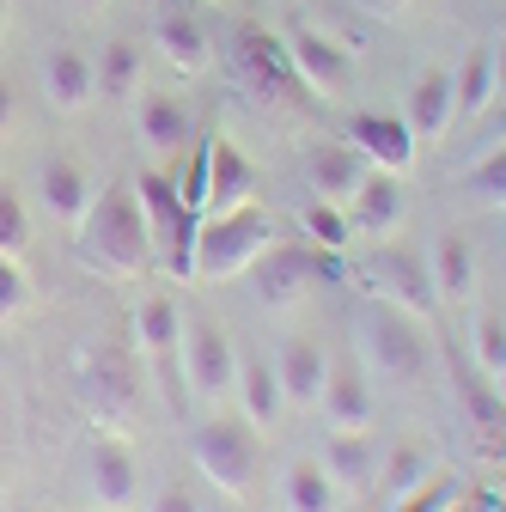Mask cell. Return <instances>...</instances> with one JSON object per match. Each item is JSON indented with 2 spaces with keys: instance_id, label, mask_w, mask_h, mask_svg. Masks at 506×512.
<instances>
[{
  "instance_id": "cell-1",
  "label": "cell",
  "mask_w": 506,
  "mask_h": 512,
  "mask_svg": "<svg viewBox=\"0 0 506 512\" xmlns=\"http://www.w3.org/2000/svg\"><path fill=\"white\" fill-rule=\"evenodd\" d=\"M74 232H80L86 269H98L104 281H141L153 269V238H147V220H141L135 183H110Z\"/></svg>"
},
{
  "instance_id": "cell-2",
  "label": "cell",
  "mask_w": 506,
  "mask_h": 512,
  "mask_svg": "<svg viewBox=\"0 0 506 512\" xmlns=\"http://www.w3.org/2000/svg\"><path fill=\"white\" fill-rule=\"evenodd\" d=\"M275 244V220L263 208H232V214H202L196 232V275L202 281H232L250 275L257 256Z\"/></svg>"
},
{
  "instance_id": "cell-3",
  "label": "cell",
  "mask_w": 506,
  "mask_h": 512,
  "mask_svg": "<svg viewBox=\"0 0 506 512\" xmlns=\"http://www.w3.org/2000/svg\"><path fill=\"white\" fill-rule=\"evenodd\" d=\"M135 196H141V220H147V238H153V263H165L177 281H196V232H202V214H189L177 183L159 177V171H141L135 177Z\"/></svg>"
},
{
  "instance_id": "cell-4",
  "label": "cell",
  "mask_w": 506,
  "mask_h": 512,
  "mask_svg": "<svg viewBox=\"0 0 506 512\" xmlns=\"http://www.w3.org/2000/svg\"><path fill=\"white\" fill-rule=\"evenodd\" d=\"M189 458H196V470L226 500H238V494H250V482H257V427L232 421V415H214V421H202L189 433Z\"/></svg>"
},
{
  "instance_id": "cell-5",
  "label": "cell",
  "mask_w": 506,
  "mask_h": 512,
  "mask_svg": "<svg viewBox=\"0 0 506 512\" xmlns=\"http://www.w3.org/2000/svg\"><path fill=\"white\" fill-rule=\"evenodd\" d=\"M360 354H366V372H391L397 384H415L427 372V360H433L421 324H415L409 311L385 305V299L360 317Z\"/></svg>"
},
{
  "instance_id": "cell-6",
  "label": "cell",
  "mask_w": 506,
  "mask_h": 512,
  "mask_svg": "<svg viewBox=\"0 0 506 512\" xmlns=\"http://www.w3.org/2000/svg\"><path fill=\"white\" fill-rule=\"evenodd\" d=\"M177 366H183V384L189 397L202 403H220L232 384H238V348L226 342V330L214 317H183V336H177Z\"/></svg>"
},
{
  "instance_id": "cell-7",
  "label": "cell",
  "mask_w": 506,
  "mask_h": 512,
  "mask_svg": "<svg viewBox=\"0 0 506 512\" xmlns=\"http://www.w3.org/2000/svg\"><path fill=\"white\" fill-rule=\"evenodd\" d=\"M232 68H238V86L250 98H263V104H287L299 92L293 55H287V43L275 31H257V25L232 31Z\"/></svg>"
},
{
  "instance_id": "cell-8",
  "label": "cell",
  "mask_w": 506,
  "mask_h": 512,
  "mask_svg": "<svg viewBox=\"0 0 506 512\" xmlns=\"http://www.w3.org/2000/svg\"><path fill=\"white\" fill-rule=\"evenodd\" d=\"M336 256H342V250H293V244L275 238V244L257 256V269H250V287H257V299H263L269 311H287L293 299H305L311 281L336 269Z\"/></svg>"
},
{
  "instance_id": "cell-9",
  "label": "cell",
  "mask_w": 506,
  "mask_h": 512,
  "mask_svg": "<svg viewBox=\"0 0 506 512\" xmlns=\"http://www.w3.org/2000/svg\"><path fill=\"white\" fill-rule=\"evenodd\" d=\"M80 403L104 427H129L135 409H141V378H135V366L122 360L116 348H98L86 360V372H80Z\"/></svg>"
},
{
  "instance_id": "cell-10",
  "label": "cell",
  "mask_w": 506,
  "mask_h": 512,
  "mask_svg": "<svg viewBox=\"0 0 506 512\" xmlns=\"http://www.w3.org/2000/svg\"><path fill=\"white\" fill-rule=\"evenodd\" d=\"M366 287L385 299V305L409 311L415 324H427L433 305H439L433 275H427V256H415V250H378V256H372V269H366Z\"/></svg>"
},
{
  "instance_id": "cell-11",
  "label": "cell",
  "mask_w": 506,
  "mask_h": 512,
  "mask_svg": "<svg viewBox=\"0 0 506 512\" xmlns=\"http://www.w3.org/2000/svg\"><path fill=\"white\" fill-rule=\"evenodd\" d=\"M281 43H287V55H293V74H299V86H311L318 98H336V92L354 80V61H348V55H342V43H330L318 25L293 19V25L281 31Z\"/></svg>"
},
{
  "instance_id": "cell-12",
  "label": "cell",
  "mask_w": 506,
  "mask_h": 512,
  "mask_svg": "<svg viewBox=\"0 0 506 512\" xmlns=\"http://www.w3.org/2000/svg\"><path fill=\"white\" fill-rule=\"evenodd\" d=\"M86 482H92V506L98 512H129L141 494V470H135V445L122 433H104L86 458Z\"/></svg>"
},
{
  "instance_id": "cell-13",
  "label": "cell",
  "mask_w": 506,
  "mask_h": 512,
  "mask_svg": "<svg viewBox=\"0 0 506 512\" xmlns=\"http://www.w3.org/2000/svg\"><path fill=\"white\" fill-rule=\"evenodd\" d=\"M348 147L372 165V171H391V177H403L409 165H415V128L403 122V116H378V110H360L354 122H348Z\"/></svg>"
},
{
  "instance_id": "cell-14",
  "label": "cell",
  "mask_w": 506,
  "mask_h": 512,
  "mask_svg": "<svg viewBox=\"0 0 506 512\" xmlns=\"http://www.w3.org/2000/svg\"><path fill=\"white\" fill-rule=\"evenodd\" d=\"M318 409L330 415V433H372V378L354 360H330Z\"/></svg>"
},
{
  "instance_id": "cell-15",
  "label": "cell",
  "mask_w": 506,
  "mask_h": 512,
  "mask_svg": "<svg viewBox=\"0 0 506 512\" xmlns=\"http://www.w3.org/2000/svg\"><path fill=\"white\" fill-rule=\"evenodd\" d=\"M403 122L415 128V141H446L452 122H458V80L452 68H421L403 104Z\"/></svg>"
},
{
  "instance_id": "cell-16",
  "label": "cell",
  "mask_w": 506,
  "mask_h": 512,
  "mask_svg": "<svg viewBox=\"0 0 506 512\" xmlns=\"http://www.w3.org/2000/svg\"><path fill=\"white\" fill-rule=\"evenodd\" d=\"M37 80H43L49 110H61V116H80V110L98 98V68H92V55H80V49H68V43L43 55Z\"/></svg>"
},
{
  "instance_id": "cell-17",
  "label": "cell",
  "mask_w": 506,
  "mask_h": 512,
  "mask_svg": "<svg viewBox=\"0 0 506 512\" xmlns=\"http://www.w3.org/2000/svg\"><path fill=\"white\" fill-rule=\"evenodd\" d=\"M189 110H183V98H171V92H135V135H141V153L153 159V165H165L183 141H189Z\"/></svg>"
},
{
  "instance_id": "cell-18",
  "label": "cell",
  "mask_w": 506,
  "mask_h": 512,
  "mask_svg": "<svg viewBox=\"0 0 506 512\" xmlns=\"http://www.w3.org/2000/svg\"><path fill=\"white\" fill-rule=\"evenodd\" d=\"M37 202L55 214V220H68V226H80L86 214H92V177L74 165V159H61V153H49L43 165H37Z\"/></svg>"
},
{
  "instance_id": "cell-19",
  "label": "cell",
  "mask_w": 506,
  "mask_h": 512,
  "mask_svg": "<svg viewBox=\"0 0 506 512\" xmlns=\"http://www.w3.org/2000/svg\"><path fill=\"white\" fill-rule=\"evenodd\" d=\"M250 196H257V165H250L232 141L208 135V214L250 208Z\"/></svg>"
},
{
  "instance_id": "cell-20",
  "label": "cell",
  "mask_w": 506,
  "mask_h": 512,
  "mask_svg": "<svg viewBox=\"0 0 506 512\" xmlns=\"http://www.w3.org/2000/svg\"><path fill=\"white\" fill-rule=\"evenodd\" d=\"M324 372H330V354H324V342L293 336V342L275 354V378H281V397H287V409H318Z\"/></svg>"
},
{
  "instance_id": "cell-21",
  "label": "cell",
  "mask_w": 506,
  "mask_h": 512,
  "mask_svg": "<svg viewBox=\"0 0 506 512\" xmlns=\"http://www.w3.org/2000/svg\"><path fill=\"white\" fill-rule=\"evenodd\" d=\"M366 171H372V165H366L354 147H342V141L318 147V153L305 159V177H311V202H336V208H348V202L360 196Z\"/></svg>"
},
{
  "instance_id": "cell-22",
  "label": "cell",
  "mask_w": 506,
  "mask_h": 512,
  "mask_svg": "<svg viewBox=\"0 0 506 512\" xmlns=\"http://www.w3.org/2000/svg\"><path fill=\"white\" fill-rule=\"evenodd\" d=\"M348 214H354V232H366V238H391V232L403 226V214H409V202H403V177H391V171H366V183H360V196L348 202Z\"/></svg>"
},
{
  "instance_id": "cell-23",
  "label": "cell",
  "mask_w": 506,
  "mask_h": 512,
  "mask_svg": "<svg viewBox=\"0 0 506 512\" xmlns=\"http://www.w3.org/2000/svg\"><path fill=\"white\" fill-rule=\"evenodd\" d=\"M427 275H433V293L446 299V305H464L476 293V250L464 232H446V238H433L427 250Z\"/></svg>"
},
{
  "instance_id": "cell-24",
  "label": "cell",
  "mask_w": 506,
  "mask_h": 512,
  "mask_svg": "<svg viewBox=\"0 0 506 512\" xmlns=\"http://www.w3.org/2000/svg\"><path fill=\"white\" fill-rule=\"evenodd\" d=\"M238 403H244V421L257 427V433H269L275 421H281V409H287V397H281V378H275V360H257V354H244L238 360Z\"/></svg>"
},
{
  "instance_id": "cell-25",
  "label": "cell",
  "mask_w": 506,
  "mask_h": 512,
  "mask_svg": "<svg viewBox=\"0 0 506 512\" xmlns=\"http://www.w3.org/2000/svg\"><path fill=\"white\" fill-rule=\"evenodd\" d=\"M153 43H159V55L171 61L177 74H208V61H214L208 31L189 19V13H165V19H159V31H153Z\"/></svg>"
},
{
  "instance_id": "cell-26",
  "label": "cell",
  "mask_w": 506,
  "mask_h": 512,
  "mask_svg": "<svg viewBox=\"0 0 506 512\" xmlns=\"http://www.w3.org/2000/svg\"><path fill=\"white\" fill-rule=\"evenodd\" d=\"M177 336H183V311H177V299H147V305H135V348L147 354V360H159V366H171L177 360Z\"/></svg>"
},
{
  "instance_id": "cell-27",
  "label": "cell",
  "mask_w": 506,
  "mask_h": 512,
  "mask_svg": "<svg viewBox=\"0 0 506 512\" xmlns=\"http://www.w3.org/2000/svg\"><path fill=\"white\" fill-rule=\"evenodd\" d=\"M92 68H98V92H104V98H135L141 80H147V55H141V43H129V37H110Z\"/></svg>"
},
{
  "instance_id": "cell-28",
  "label": "cell",
  "mask_w": 506,
  "mask_h": 512,
  "mask_svg": "<svg viewBox=\"0 0 506 512\" xmlns=\"http://www.w3.org/2000/svg\"><path fill=\"white\" fill-rule=\"evenodd\" d=\"M452 80H458V122L488 116V104H494V49L476 43L458 68H452Z\"/></svg>"
},
{
  "instance_id": "cell-29",
  "label": "cell",
  "mask_w": 506,
  "mask_h": 512,
  "mask_svg": "<svg viewBox=\"0 0 506 512\" xmlns=\"http://www.w3.org/2000/svg\"><path fill=\"white\" fill-rule=\"evenodd\" d=\"M281 500L287 512H336V476L324 464H293L281 476Z\"/></svg>"
},
{
  "instance_id": "cell-30",
  "label": "cell",
  "mask_w": 506,
  "mask_h": 512,
  "mask_svg": "<svg viewBox=\"0 0 506 512\" xmlns=\"http://www.w3.org/2000/svg\"><path fill=\"white\" fill-rule=\"evenodd\" d=\"M324 470L342 476V482H366V476L378 470V445H372L366 433H330V445H324Z\"/></svg>"
},
{
  "instance_id": "cell-31",
  "label": "cell",
  "mask_w": 506,
  "mask_h": 512,
  "mask_svg": "<svg viewBox=\"0 0 506 512\" xmlns=\"http://www.w3.org/2000/svg\"><path fill=\"white\" fill-rule=\"evenodd\" d=\"M464 189H470V202H482V208H506V141H494V147L470 165Z\"/></svg>"
},
{
  "instance_id": "cell-32",
  "label": "cell",
  "mask_w": 506,
  "mask_h": 512,
  "mask_svg": "<svg viewBox=\"0 0 506 512\" xmlns=\"http://www.w3.org/2000/svg\"><path fill=\"white\" fill-rule=\"evenodd\" d=\"M305 238H311V250H348L354 214L336 208V202H311V208H305Z\"/></svg>"
},
{
  "instance_id": "cell-33",
  "label": "cell",
  "mask_w": 506,
  "mask_h": 512,
  "mask_svg": "<svg viewBox=\"0 0 506 512\" xmlns=\"http://www.w3.org/2000/svg\"><path fill=\"white\" fill-rule=\"evenodd\" d=\"M31 250V214H25V196L13 183H0V256H25Z\"/></svg>"
},
{
  "instance_id": "cell-34",
  "label": "cell",
  "mask_w": 506,
  "mask_h": 512,
  "mask_svg": "<svg viewBox=\"0 0 506 512\" xmlns=\"http://www.w3.org/2000/svg\"><path fill=\"white\" fill-rule=\"evenodd\" d=\"M470 348H476V366L482 372H500L506 366V317L500 311H482L470 324Z\"/></svg>"
},
{
  "instance_id": "cell-35",
  "label": "cell",
  "mask_w": 506,
  "mask_h": 512,
  "mask_svg": "<svg viewBox=\"0 0 506 512\" xmlns=\"http://www.w3.org/2000/svg\"><path fill=\"white\" fill-rule=\"evenodd\" d=\"M427 482H433V458H427V452H415V445L391 452V500H403V494H415V488H427Z\"/></svg>"
},
{
  "instance_id": "cell-36",
  "label": "cell",
  "mask_w": 506,
  "mask_h": 512,
  "mask_svg": "<svg viewBox=\"0 0 506 512\" xmlns=\"http://www.w3.org/2000/svg\"><path fill=\"white\" fill-rule=\"evenodd\" d=\"M464 506V482H427V488H415V494H403L391 512H458Z\"/></svg>"
},
{
  "instance_id": "cell-37",
  "label": "cell",
  "mask_w": 506,
  "mask_h": 512,
  "mask_svg": "<svg viewBox=\"0 0 506 512\" xmlns=\"http://www.w3.org/2000/svg\"><path fill=\"white\" fill-rule=\"evenodd\" d=\"M31 305V281L19 269V256H0V317H19Z\"/></svg>"
},
{
  "instance_id": "cell-38",
  "label": "cell",
  "mask_w": 506,
  "mask_h": 512,
  "mask_svg": "<svg viewBox=\"0 0 506 512\" xmlns=\"http://www.w3.org/2000/svg\"><path fill=\"white\" fill-rule=\"evenodd\" d=\"M147 512H208V506H202L196 494H189V488H165V494H159Z\"/></svg>"
},
{
  "instance_id": "cell-39",
  "label": "cell",
  "mask_w": 506,
  "mask_h": 512,
  "mask_svg": "<svg viewBox=\"0 0 506 512\" xmlns=\"http://www.w3.org/2000/svg\"><path fill=\"white\" fill-rule=\"evenodd\" d=\"M13 128H19V98H13V86H7V80H0V141H7Z\"/></svg>"
},
{
  "instance_id": "cell-40",
  "label": "cell",
  "mask_w": 506,
  "mask_h": 512,
  "mask_svg": "<svg viewBox=\"0 0 506 512\" xmlns=\"http://www.w3.org/2000/svg\"><path fill=\"white\" fill-rule=\"evenodd\" d=\"M494 98L506 104V37L494 43Z\"/></svg>"
},
{
  "instance_id": "cell-41",
  "label": "cell",
  "mask_w": 506,
  "mask_h": 512,
  "mask_svg": "<svg viewBox=\"0 0 506 512\" xmlns=\"http://www.w3.org/2000/svg\"><path fill=\"white\" fill-rule=\"evenodd\" d=\"M360 7H366V13H378V19H385V13H403L409 0H360Z\"/></svg>"
},
{
  "instance_id": "cell-42",
  "label": "cell",
  "mask_w": 506,
  "mask_h": 512,
  "mask_svg": "<svg viewBox=\"0 0 506 512\" xmlns=\"http://www.w3.org/2000/svg\"><path fill=\"white\" fill-rule=\"evenodd\" d=\"M494 141H506V110H500V128H494Z\"/></svg>"
},
{
  "instance_id": "cell-43",
  "label": "cell",
  "mask_w": 506,
  "mask_h": 512,
  "mask_svg": "<svg viewBox=\"0 0 506 512\" xmlns=\"http://www.w3.org/2000/svg\"><path fill=\"white\" fill-rule=\"evenodd\" d=\"M494 378H500V403H506V366H500V372H494Z\"/></svg>"
},
{
  "instance_id": "cell-44",
  "label": "cell",
  "mask_w": 506,
  "mask_h": 512,
  "mask_svg": "<svg viewBox=\"0 0 506 512\" xmlns=\"http://www.w3.org/2000/svg\"><path fill=\"white\" fill-rule=\"evenodd\" d=\"M0 25H7V0H0Z\"/></svg>"
},
{
  "instance_id": "cell-45",
  "label": "cell",
  "mask_w": 506,
  "mask_h": 512,
  "mask_svg": "<svg viewBox=\"0 0 506 512\" xmlns=\"http://www.w3.org/2000/svg\"><path fill=\"white\" fill-rule=\"evenodd\" d=\"M80 7H104V0H80Z\"/></svg>"
}]
</instances>
